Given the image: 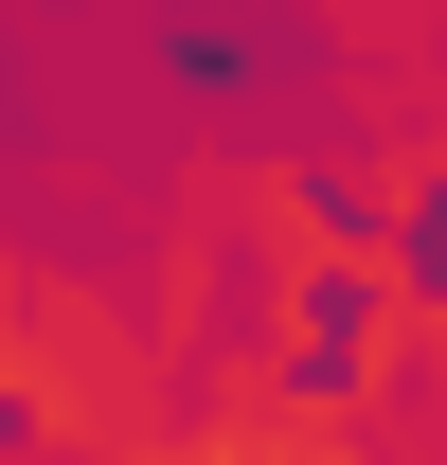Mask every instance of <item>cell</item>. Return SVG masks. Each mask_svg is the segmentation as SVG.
<instances>
[{"instance_id":"1","label":"cell","mask_w":447,"mask_h":465,"mask_svg":"<svg viewBox=\"0 0 447 465\" xmlns=\"http://www.w3.org/2000/svg\"><path fill=\"white\" fill-rule=\"evenodd\" d=\"M358 341H376V287H358V269H323V287H304V322H286V358H269V394L323 411L340 376H358Z\"/></svg>"}]
</instances>
